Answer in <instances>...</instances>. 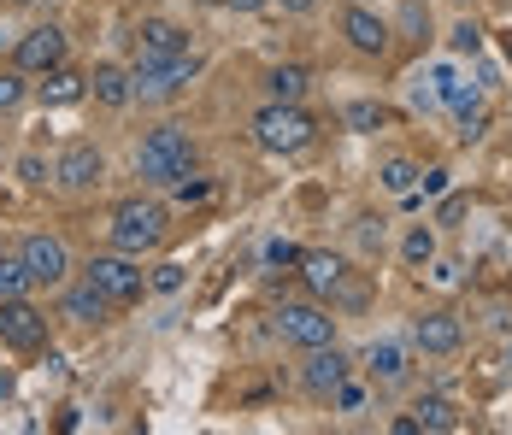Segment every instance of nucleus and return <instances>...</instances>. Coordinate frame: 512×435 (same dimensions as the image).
I'll return each instance as SVG.
<instances>
[{
  "mask_svg": "<svg viewBox=\"0 0 512 435\" xmlns=\"http://www.w3.org/2000/svg\"><path fill=\"white\" fill-rule=\"evenodd\" d=\"M136 165H142V183H159V189H165V183H183V177L195 171V142H189V130H177V124L148 130Z\"/></svg>",
  "mask_w": 512,
  "mask_h": 435,
  "instance_id": "obj_1",
  "label": "nucleus"
},
{
  "mask_svg": "<svg viewBox=\"0 0 512 435\" xmlns=\"http://www.w3.org/2000/svg\"><path fill=\"white\" fill-rule=\"evenodd\" d=\"M312 136H318V124L301 100H265L254 112V142L265 153H301Z\"/></svg>",
  "mask_w": 512,
  "mask_h": 435,
  "instance_id": "obj_2",
  "label": "nucleus"
},
{
  "mask_svg": "<svg viewBox=\"0 0 512 435\" xmlns=\"http://www.w3.org/2000/svg\"><path fill=\"white\" fill-rule=\"evenodd\" d=\"M106 236H112L118 253H136V259L154 253V247L165 242V206H159V200H142V194H136V200H118Z\"/></svg>",
  "mask_w": 512,
  "mask_h": 435,
  "instance_id": "obj_3",
  "label": "nucleus"
},
{
  "mask_svg": "<svg viewBox=\"0 0 512 435\" xmlns=\"http://www.w3.org/2000/svg\"><path fill=\"white\" fill-rule=\"evenodd\" d=\"M89 283L112 300V306H130V300H142V265H136V253H95L89 259Z\"/></svg>",
  "mask_w": 512,
  "mask_h": 435,
  "instance_id": "obj_4",
  "label": "nucleus"
},
{
  "mask_svg": "<svg viewBox=\"0 0 512 435\" xmlns=\"http://www.w3.org/2000/svg\"><path fill=\"white\" fill-rule=\"evenodd\" d=\"M277 336L312 353V347L336 341V318H330L324 306H312V300H283V306H277Z\"/></svg>",
  "mask_w": 512,
  "mask_h": 435,
  "instance_id": "obj_5",
  "label": "nucleus"
},
{
  "mask_svg": "<svg viewBox=\"0 0 512 435\" xmlns=\"http://www.w3.org/2000/svg\"><path fill=\"white\" fill-rule=\"evenodd\" d=\"M189 77H195V53H165V59H136L130 65L136 95H177Z\"/></svg>",
  "mask_w": 512,
  "mask_h": 435,
  "instance_id": "obj_6",
  "label": "nucleus"
},
{
  "mask_svg": "<svg viewBox=\"0 0 512 435\" xmlns=\"http://www.w3.org/2000/svg\"><path fill=\"white\" fill-rule=\"evenodd\" d=\"M0 341L18 347V353H36L48 341V318L30 300H0Z\"/></svg>",
  "mask_w": 512,
  "mask_h": 435,
  "instance_id": "obj_7",
  "label": "nucleus"
},
{
  "mask_svg": "<svg viewBox=\"0 0 512 435\" xmlns=\"http://www.w3.org/2000/svg\"><path fill=\"white\" fill-rule=\"evenodd\" d=\"M18 259H24V265H30V277H36V283H48V289H59V283H65V271H71V253H65L59 236H30V242L18 247Z\"/></svg>",
  "mask_w": 512,
  "mask_h": 435,
  "instance_id": "obj_8",
  "label": "nucleus"
},
{
  "mask_svg": "<svg viewBox=\"0 0 512 435\" xmlns=\"http://www.w3.org/2000/svg\"><path fill=\"white\" fill-rule=\"evenodd\" d=\"M12 65L18 71H42L48 77L53 65H65V36L42 24V30H30V36H18V48H12Z\"/></svg>",
  "mask_w": 512,
  "mask_h": 435,
  "instance_id": "obj_9",
  "label": "nucleus"
},
{
  "mask_svg": "<svg viewBox=\"0 0 512 435\" xmlns=\"http://www.w3.org/2000/svg\"><path fill=\"white\" fill-rule=\"evenodd\" d=\"M301 383H307V394H318V400H330L336 388L348 383V353H342L336 341L312 347V359H307V371H301Z\"/></svg>",
  "mask_w": 512,
  "mask_h": 435,
  "instance_id": "obj_10",
  "label": "nucleus"
},
{
  "mask_svg": "<svg viewBox=\"0 0 512 435\" xmlns=\"http://www.w3.org/2000/svg\"><path fill=\"white\" fill-rule=\"evenodd\" d=\"M101 153L89 142H71L65 153H59V165H53V177H59V189H71V194H83V189H95L101 183Z\"/></svg>",
  "mask_w": 512,
  "mask_h": 435,
  "instance_id": "obj_11",
  "label": "nucleus"
},
{
  "mask_svg": "<svg viewBox=\"0 0 512 435\" xmlns=\"http://www.w3.org/2000/svg\"><path fill=\"white\" fill-rule=\"evenodd\" d=\"M342 36H348V48L365 53V59L389 53V24H383L377 12H365V6H348V12H342Z\"/></svg>",
  "mask_w": 512,
  "mask_h": 435,
  "instance_id": "obj_12",
  "label": "nucleus"
},
{
  "mask_svg": "<svg viewBox=\"0 0 512 435\" xmlns=\"http://www.w3.org/2000/svg\"><path fill=\"white\" fill-rule=\"evenodd\" d=\"M412 341H418L424 353H460L465 330H460V318H454V312H424V318L412 324Z\"/></svg>",
  "mask_w": 512,
  "mask_h": 435,
  "instance_id": "obj_13",
  "label": "nucleus"
},
{
  "mask_svg": "<svg viewBox=\"0 0 512 435\" xmlns=\"http://www.w3.org/2000/svg\"><path fill=\"white\" fill-rule=\"evenodd\" d=\"M59 312H65L71 324H106V318H112V300H106V294L83 277V283H71V289H65Z\"/></svg>",
  "mask_w": 512,
  "mask_h": 435,
  "instance_id": "obj_14",
  "label": "nucleus"
},
{
  "mask_svg": "<svg viewBox=\"0 0 512 435\" xmlns=\"http://www.w3.org/2000/svg\"><path fill=\"white\" fill-rule=\"evenodd\" d=\"M165 53H189V36L171 18H148L136 30V59H165Z\"/></svg>",
  "mask_w": 512,
  "mask_h": 435,
  "instance_id": "obj_15",
  "label": "nucleus"
},
{
  "mask_svg": "<svg viewBox=\"0 0 512 435\" xmlns=\"http://www.w3.org/2000/svg\"><path fill=\"white\" fill-rule=\"evenodd\" d=\"M412 418H418V430H430V435H454L460 430V406H454L448 394H418Z\"/></svg>",
  "mask_w": 512,
  "mask_h": 435,
  "instance_id": "obj_16",
  "label": "nucleus"
},
{
  "mask_svg": "<svg viewBox=\"0 0 512 435\" xmlns=\"http://www.w3.org/2000/svg\"><path fill=\"white\" fill-rule=\"evenodd\" d=\"M295 271H301V283H307L312 294H330L342 277H348V265H342L336 253H301V265H295Z\"/></svg>",
  "mask_w": 512,
  "mask_h": 435,
  "instance_id": "obj_17",
  "label": "nucleus"
},
{
  "mask_svg": "<svg viewBox=\"0 0 512 435\" xmlns=\"http://www.w3.org/2000/svg\"><path fill=\"white\" fill-rule=\"evenodd\" d=\"M89 95L101 100V106H130V71L124 65H95V77H89Z\"/></svg>",
  "mask_w": 512,
  "mask_h": 435,
  "instance_id": "obj_18",
  "label": "nucleus"
},
{
  "mask_svg": "<svg viewBox=\"0 0 512 435\" xmlns=\"http://www.w3.org/2000/svg\"><path fill=\"white\" fill-rule=\"evenodd\" d=\"M371 377L377 383H407V347L401 341H377L371 347Z\"/></svg>",
  "mask_w": 512,
  "mask_h": 435,
  "instance_id": "obj_19",
  "label": "nucleus"
},
{
  "mask_svg": "<svg viewBox=\"0 0 512 435\" xmlns=\"http://www.w3.org/2000/svg\"><path fill=\"white\" fill-rule=\"evenodd\" d=\"M89 95V77H77V71H65V65H53L48 83H42V100L48 106H71V100Z\"/></svg>",
  "mask_w": 512,
  "mask_h": 435,
  "instance_id": "obj_20",
  "label": "nucleus"
},
{
  "mask_svg": "<svg viewBox=\"0 0 512 435\" xmlns=\"http://www.w3.org/2000/svg\"><path fill=\"white\" fill-rule=\"evenodd\" d=\"M30 289H36L30 265L18 253H0V300H30Z\"/></svg>",
  "mask_w": 512,
  "mask_h": 435,
  "instance_id": "obj_21",
  "label": "nucleus"
},
{
  "mask_svg": "<svg viewBox=\"0 0 512 435\" xmlns=\"http://www.w3.org/2000/svg\"><path fill=\"white\" fill-rule=\"evenodd\" d=\"M307 71H301V65H277V71H271V77H265V95L271 100H301L307 95Z\"/></svg>",
  "mask_w": 512,
  "mask_h": 435,
  "instance_id": "obj_22",
  "label": "nucleus"
},
{
  "mask_svg": "<svg viewBox=\"0 0 512 435\" xmlns=\"http://www.w3.org/2000/svg\"><path fill=\"white\" fill-rule=\"evenodd\" d=\"M342 118H348L354 130H383V124H395V112H389L383 100H354V106H348Z\"/></svg>",
  "mask_w": 512,
  "mask_h": 435,
  "instance_id": "obj_23",
  "label": "nucleus"
},
{
  "mask_svg": "<svg viewBox=\"0 0 512 435\" xmlns=\"http://www.w3.org/2000/svg\"><path fill=\"white\" fill-rule=\"evenodd\" d=\"M377 177H383V189H389V194H412V189H418V165H412V159H389Z\"/></svg>",
  "mask_w": 512,
  "mask_h": 435,
  "instance_id": "obj_24",
  "label": "nucleus"
},
{
  "mask_svg": "<svg viewBox=\"0 0 512 435\" xmlns=\"http://www.w3.org/2000/svg\"><path fill=\"white\" fill-rule=\"evenodd\" d=\"M401 259H407L412 271H424V265H430V259H436V236H430V230H424V224H418V230H412L407 242H401Z\"/></svg>",
  "mask_w": 512,
  "mask_h": 435,
  "instance_id": "obj_25",
  "label": "nucleus"
},
{
  "mask_svg": "<svg viewBox=\"0 0 512 435\" xmlns=\"http://www.w3.org/2000/svg\"><path fill=\"white\" fill-rule=\"evenodd\" d=\"M24 100V71H0V112H12Z\"/></svg>",
  "mask_w": 512,
  "mask_h": 435,
  "instance_id": "obj_26",
  "label": "nucleus"
},
{
  "mask_svg": "<svg viewBox=\"0 0 512 435\" xmlns=\"http://www.w3.org/2000/svg\"><path fill=\"white\" fill-rule=\"evenodd\" d=\"M483 130H489V112H483V106H465V112H460V136H465V142H477Z\"/></svg>",
  "mask_w": 512,
  "mask_h": 435,
  "instance_id": "obj_27",
  "label": "nucleus"
},
{
  "mask_svg": "<svg viewBox=\"0 0 512 435\" xmlns=\"http://www.w3.org/2000/svg\"><path fill=\"white\" fill-rule=\"evenodd\" d=\"M206 194H212V183H206V177H183V183H177V200H183V206H201Z\"/></svg>",
  "mask_w": 512,
  "mask_h": 435,
  "instance_id": "obj_28",
  "label": "nucleus"
},
{
  "mask_svg": "<svg viewBox=\"0 0 512 435\" xmlns=\"http://www.w3.org/2000/svg\"><path fill=\"white\" fill-rule=\"evenodd\" d=\"M265 265H283V271H289V265H301V247H295V242H271V247H265Z\"/></svg>",
  "mask_w": 512,
  "mask_h": 435,
  "instance_id": "obj_29",
  "label": "nucleus"
},
{
  "mask_svg": "<svg viewBox=\"0 0 512 435\" xmlns=\"http://www.w3.org/2000/svg\"><path fill=\"white\" fill-rule=\"evenodd\" d=\"M483 48V30L477 24H454V53H477Z\"/></svg>",
  "mask_w": 512,
  "mask_h": 435,
  "instance_id": "obj_30",
  "label": "nucleus"
},
{
  "mask_svg": "<svg viewBox=\"0 0 512 435\" xmlns=\"http://www.w3.org/2000/svg\"><path fill=\"white\" fill-rule=\"evenodd\" d=\"M154 289L159 294H177V289H183V265H159V271H154Z\"/></svg>",
  "mask_w": 512,
  "mask_h": 435,
  "instance_id": "obj_31",
  "label": "nucleus"
},
{
  "mask_svg": "<svg viewBox=\"0 0 512 435\" xmlns=\"http://www.w3.org/2000/svg\"><path fill=\"white\" fill-rule=\"evenodd\" d=\"M330 400H336L342 412H359V406H365V388H359V383H342L336 394H330Z\"/></svg>",
  "mask_w": 512,
  "mask_h": 435,
  "instance_id": "obj_32",
  "label": "nucleus"
},
{
  "mask_svg": "<svg viewBox=\"0 0 512 435\" xmlns=\"http://www.w3.org/2000/svg\"><path fill=\"white\" fill-rule=\"evenodd\" d=\"M18 177H24V183H48V165H42L36 153H24V159H18Z\"/></svg>",
  "mask_w": 512,
  "mask_h": 435,
  "instance_id": "obj_33",
  "label": "nucleus"
},
{
  "mask_svg": "<svg viewBox=\"0 0 512 435\" xmlns=\"http://www.w3.org/2000/svg\"><path fill=\"white\" fill-rule=\"evenodd\" d=\"M418 189L424 194H448V171H418Z\"/></svg>",
  "mask_w": 512,
  "mask_h": 435,
  "instance_id": "obj_34",
  "label": "nucleus"
},
{
  "mask_svg": "<svg viewBox=\"0 0 512 435\" xmlns=\"http://www.w3.org/2000/svg\"><path fill=\"white\" fill-rule=\"evenodd\" d=\"M430 277L448 289V283H460V265H448V259H430Z\"/></svg>",
  "mask_w": 512,
  "mask_h": 435,
  "instance_id": "obj_35",
  "label": "nucleus"
},
{
  "mask_svg": "<svg viewBox=\"0 0 512 435\" xmlns=\"http://www.w3.org/2000/svg\"><path fill=\"white\" fill-rule=\"evenodd\" d=\"M465 218V194H448V200H442V224H460Z\"/></svg>",
  "mask_w": 512,
  "mask_h": 435,
  "instance_id": "obj_36",
  "label": "nucleus"
},
{
  "mask_svg": "<svg viewBox=\"0 0 512 435\" xmlns=\"http://www.w3.org/2000/svg\"><path fill=\"white\" fill-rule=\"evenodd\" d=\"M383 242V224H377V218H365V224H359V247H377Z\"/></svg>",
  "mask_w": 512,
  "mask_h": 435,
  "instance_id": "obj_37",
  "label": "nucleus"
},
{
  "mask_svg": "<svg viewBox=\"0 0 512 435\" xmlns=\"http://www.w3.org/2000/svg\"><path fill=\"white\" fill-rule=\"evenodd\" d=\"M224 6H230V12H265L271 0H224Z\"/></svg>",
  "mask_w": 512,
  "mask_h": 435,
  "instance_id": "obj_38",
  "label": "nucleus"
},
{
  "mask_svg": "<svg viewBox=\"0 0 512 435\" xmlns=\"http://www.w3.org/2000/svg\"><path fill=\"white\" fill-rule=\"evenodd\" d=\"M283 6H289V12H312V6H318V0H283Z\"/></svg>",
  "mask_w": 512,
  "mask_h": 435,
  "instance_id": "obj_39",
  "label": "nucleus"
},
{
  "mask_svg": "<svg viewBox=\"0 0 512 435\" xmlns=\"http://www.w3.org/2000/svg\"><path fill=\"white\" fill-rule=\"evenodd\" d=\"M507 59H512V36H507Z\"/></svg>",
  "mask_w": 512,
  "mask_h": 435,
  "instance_id": "obj_40",
  "label": "nucleus"
}]
</instances>
